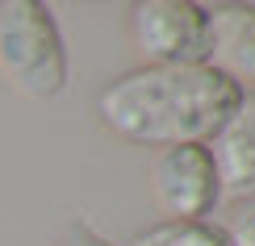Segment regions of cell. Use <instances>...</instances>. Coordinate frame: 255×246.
<instances>
[{
  "label": "cell",
  "mask_w": 255,
  "mask_h": 246,
  "mask_svg": "<svg viewBox=\"0 0 255 246\" xmlns=\"http://www.w3.org/2000/svg\"><path fill=\"white\" fill-rule=\"evenodd\" d=\"M243 92L205 63L138 67L97 96V113L118 138L138 146H205L222 130Z\"/></svg>",
  "instance_id": "cell-1"
},
{
  "label": "cell",
  "mask_w": 255,
  "mask_h": 246,
  "mask_svg": "<svg viewBox=\"0 0 255 246\" xmlns=\"http://www.w3.org/2000/svg\"><path fill=\"white\" fill-rule=\"evenodd\" d=\"M205 67L235 88H255V4L205 8Z\"/></svg>",
  "instance_id": "cell-5"
},
{
  "label": "cell",
  "mask_w": 255,
  "mask_h": 246,
  "mask_svg": "<svg viewBox=\"0 0 255 246\" xmlns=\"http://www.w3.org/2000/svg\"><path fill=\"white\" fill-rule=\"evenodd\" d=\"M55 246H109V242H105L101 234H92L88 226H71V230L63 234V238H59Z\"/></svg>",
  "instance_id": "cell-9"
},
{
  "label": "cell",
  "mask_w": 255,
  "mask_h": 246,
  "mask_svg": "<svg viewBox=\"0 0 255 246\" xmlns=\"http://www.w3.org/2000/svg\"><path fill=\"white\" fill-rule=\"evenodd\" d=\"M130 34L146 67H197L205 63V4L193 0L134 4Z\"/></svg>",
  "instance_id": "cell-3"
},
{
  "label": "cell",
  "mask_w": 255,
  "mask_h": 246,
  "mask_svg": "<svg viewBox=\"0 0 255 246\" xmlns=\"http://www.w3.org/2000/svg\"><path fill=\"white\" fill-rule=\"evenodd\" d=\"M130 246H230V238L214 221H163V226L138 234Z\"/></svg>",
  "instance_id": "cell-7"
},
{
  "label": "cell",
  "mask_w": 255,
  "mask_h": 246,
  "mask_svg": "<svg viewBox=\"0 0 255 246\" xmlns=\"http://www.w3.org/2000/svg\"><path fill=\"white\" fill-rule=\"evenodd\" d=\"M0 76L29 100H50L67 88V50L46 4H0Z\"/></svg>",
  "instance_id": "cell-2"
},
{
  "label": "cell",
  "mask_w": 255,
  "mask_h": 246,
  "mask_svg": "<svg viewBox=\"0 0 255 246\" xmlns=\"http://www.w3.org/2000/svg\"><path fill=\"white\" fill-rule=\"evenodd\" d=\"M226 238H230V246H255V200H251L247 209H239L235 217H230Z\"/></svg>",
  "instance_id": "cell-8"
},
{
  "label": "cell",
  "mask_w": 255,
  "mask_h": 246,
  "mask_svg": "<svg viewBox=\"0 0 255 246\" xmlns=\"http://www.w3.org/2000/svg\"><path fill=\"white\" fill-rule=\"evenodd\" d=\"M151 196L167 221H205L218 205V175L205 146H167L151 163Z\"/></svg>",
  "instance_id": "cell-4"
},
{
  "label": "cell",
  "mask_w": 255,
  "mask_h": 246,
  "mask_svg": "<svg viewBox=\"0 0 255 246\" xmlns=\"http://www.w3.org/2000/svg\"><path fill=\"white\" fill-rule=\"evenodd\" d=\"M209 159L218 175V200L255 196V92H243L235 113L222 121V130L209 138Z\"/></svg>",
  "instance_id": "cell-6"
}]
</instances>
